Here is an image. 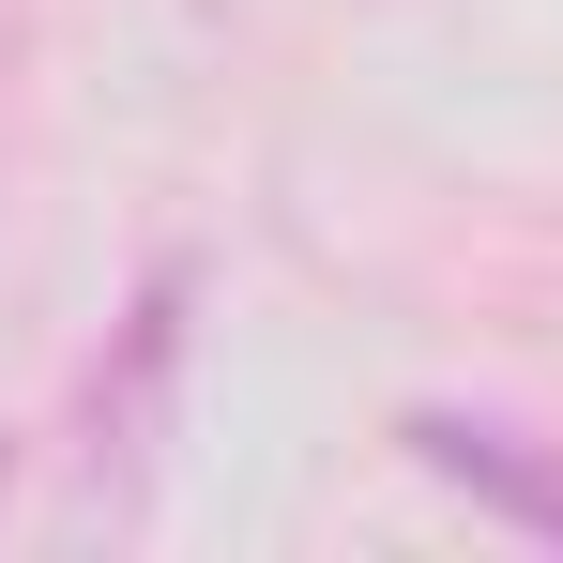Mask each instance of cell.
I'll use <instances>...</instances> for the list:
<instances>
[{"label":"cell","instance_id":"cell-1","mask_svg":"<svg viewBox=\"0 0 563 563\" xmlns=\"http://www.w3.org/2000/svg\"><path fill=\"white\" fill-rule=\"evenodd\" d=\"M411 457L442 472V487H472V503H503V518L563 533V457H533L518 427H472V411H411Z\"/></svg>","mask_w":563,"mask_h":563}]
</instances>
